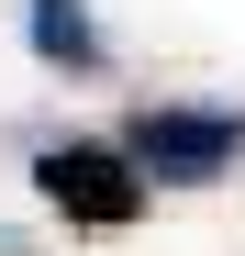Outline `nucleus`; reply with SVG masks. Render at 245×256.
Instances as JSON below:
<instances>
[{
	"label": "nucleus",
	"mask_w": 245,
	"mask_h": 256,
	"mask_svg": "<svg viewBox=\"0 0 245 256\" xmlns=\"http://www.w3.org/2000/svg\"><path fill=\"white\" fill-rule=\"evenodd\" d=\"M122 156L145 167V190H212L245 156V112L234 100H145L122 122Z\"/></svg>",
	"instance_id": "obj_1"
},
{
	"label": "nucleus",
	"mask_w": 245,
	"mask_h": 256,
	"mask_svg": "<svg viewBox=\"0 0 245 256\" xmlns=\"http://www.w3.org/2000/svg\"><path fill=\"white\" fill-rule=\"evenodd\" d=\"M34 190H45L56 223H90V234H122L145 212V167L122 145H45L34 156Z\"/></svg>",
	"instance_id": "obj_2"
},
{
	"label": "nucleus",
	"mask_w": 245,
	"mask_h": 256,
	"mask_svg": "<svg viewBox=\"0 0 245 256\" xmlns=\"http://www.w3.org/2000/svg\"><path fill=\"white\" fill-rule=\"evenodd\" d=\"M34 56L67 67V78H90V67H100V22H90V0H34Z\"/></svg>",
	"instance_id": "obj_3"
}]
</instances>
